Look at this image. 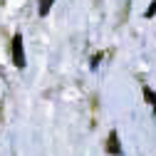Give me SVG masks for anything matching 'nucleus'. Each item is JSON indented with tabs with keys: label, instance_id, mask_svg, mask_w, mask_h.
<instances>
[{
	"label": "nucleus",
	"instance_id": "f03ea898",
	"mask_svg": "<svg viewBox=\"0 0 156 156\" xmlns=\"http://www.w3.org/2000/svg\"><path fill=\"white\" fill-rule=\"evenodd\" d=\"M104 149H107V154H112V156H124V149H122V144H119V134H116V131H109Z\"/></svg>",
	"mask_w": 156,
	"mask_h": 156
},
{
	"label": "nucleus",
	"instance_id": "7ed1b4c3",
	"mask_svg": "<svg viewBox=\"0 0 156 156\" xmlns=\"http://www.w3.org/2000/svg\"><path fill=\"white\" fill-rule=\"evenodd\" d=\"M141 92H144V97H146V102L151 104V109H154V114H156V94H154V89L144 84V87H141Z\"/></svg>",
	"mask_w": 156,
	"mask_h": 156
},
{
	"label": "nucleus",
	"instance_id": "20e7f679",
	"mask_svg": "<svg viewBox=\"0 0 156 156\" xmlns=\"http://www.w3.org/2000/svg\"><path fill=\"white\" fill-rule=\"evenodd\" d=\"M52 5H55V0H40V15L45 17V15L52 10Z\"/></svg>",
	"mask_w": 156,
	"mask_h": 156
},
{
	"label": "nucleus",
	"instance_id": "f257e3e1",
	"mask_svg": "<svg viewBox=\"0 0 156 156\" xmlns=\"http://www.w3.org/2000/svg\"><path fill=\"white\" fill-rule=\"evenodd\" d=\"M12 65L17 69L25 67V47H23V35L20 32L12 35Z\"/></svg>",
	"mask_w": 156,
	"mask_h": 156
},
{
	"label": "nucleus",
	"instance_id": "39448f33",
	"mask_svg": "<svg viewBox=\"0 0 156 156\" xmlns=\"http://www.w3.org/2000/svg\"><path fill=\"white\" fill-rule=\"evenodd\" d=\"M156 15V0H154V3L149 5V10H146V17H154Z\"/></svg>",
	"mask_w": 156,
	"mask_h": 156
}]
</instances>
